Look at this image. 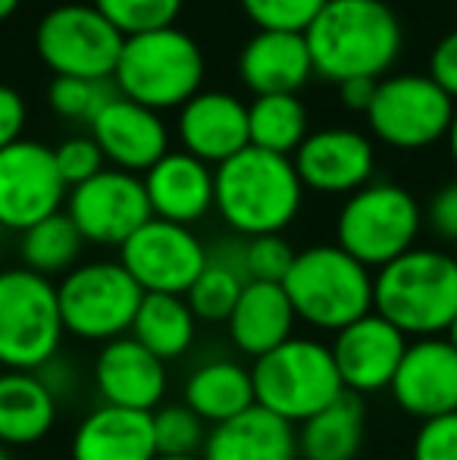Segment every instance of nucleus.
Segmentation results:
<instances>
[{"mask_svg": "<svg viewBox=\"0 0 457 460\" xmlns=\"http://www.w3.org/2000/svg\"><path fill=\"white\" fill-rule=\"evenodd\" d=\"M119 263L145 295H189L207 267V244L191 226L147 219L119 248Z\"/></svg>", "mask_w": 457, "mask_h": 460, "instance_id": "obj_12", "label": "nucleus"}, {"mask_svg": "<svg viewBox=\"0 0 457 460\" xmlns=\"http://www.w3.org/2000/svg\"><path fill=\"white\" fill-rule=\"evenodd\" d=\"M248 273H244V238L242 242H220L207 248V267L189 288L185 301L204 323H226L242 297Z\"/></svg>", "mask_w": 457, "mask_h": 460, "instance_id": "obj_30", "label": "nucleus"}, {"mask_svg": "<svg viewBox=\"0 0 457 460\" xmlns=\"http://www.w3.org/2000/svg\"><path fill=\"white\" fill-rule=\"evenodd\" d=\"M448 151H452V160H454V166H457V110H454L452 128H448Z\"/></svg>", "mask_w": 457, "mask_h": 460, "instance_id": "obj_44", "label": "nucleus"}, {"mask_svg": "<svg viewBox=\"0 0 457 460\" xmlns=\"http://www.w3.org/2000/svg\"><path fill=\"white\" fill-rule=\"evenodd\" d=\"M0 460H10V448L6 445H0Z\"/></svg>", "mask_w": 457, "mask_h": 460, "instance_id": "obj_48", "label": "nucleus"}, {"mask_svg": "<svg viewBox=\"0 0 457 460\" xmlns=\"http://www.w3.org/2000/svg\"><path fill=\"white\" fill-rule=\"evenodd\" d=\"M250 147L294 157L307 132V110L298 94H263L248 107Z\"/></svg>", "mask_w": 457, "mask_h": 460, "instance_id": "obj_31", "label": "nucleus"}, {"mask_svg": "<svg viewBox=\"0 0 457 460\" xmlns=\"http://www.w3.org/2000/svg\"><path fill=\"white\" fill-rule=\"evenodd\" d=\"M364 401L345 392L336 404L298 426V455L301 460H357L364 448Z\"/></svg>", "mask_w": 457, "mask_h": 460, "instance_id": "obj_28", "label": "nucleus"}, {"mask_svg": "<svg viewBox=\"0 0 457 460\" xmlns=\"http://www.w3.org/2000/svg\"><path fill=\"white\" fill-rule=\"evenodd\" d=\"M122 41V31L94 4H60L35 29V50L54 79H113Z\"/></svg>", "mask_w": 457, "mask_h": 460, "instance_id": "obj_10", "label": "nucleus"}, {"mask_svg": "<svg viewBox=\"0 0 457 460\" xmlns=\"http://www.w3.org/2000/svg\"><path fill=\"white\" fill-rule=\"evenodd\" d=\"M298 314L288 301L286 288L273 282H248L235 310L226 320L229 339L248 358H263L294 339Z\"/></svg>", "mask_w": 457, "mask_h": 460, "instance_id": "obj_24", "label": "nucleus"}, {"mask_svg": "<svg viewBox=\"0 0 457 460\" xmlns=\"http://www.w3.org/2000/svg\"><path fill=\"white\" fill-rule=\"evenodd\" d=\"M19 4H22V0H0V22H6V19L19 10Z\"/></svg>", "mask_w": 457, "mask_h": 460, "instance_id": "obj_45", "label": "nucleus"}, {"mask_svg": "<svg viewBox=\"0 0 457 460\" xmlns=\"http://www.w3.org/2000/svg\"><path fill=\"white\" fill-rule=\"evenodd\" d=\"M0 373H4V369H0Z\"/></svg>", "mask_w": 457, "mask_h": 460, "instance_id": "obj_49", "label": "nucleus"}, {"mask_svg": "<svg viewBox=\"0 0 457 460\" xmlns=\"http://www.w3.org/2000/svg\"><path fill=\"white\" fill-rule=\"evenodd\" d=\"M304 38L313 73L342 85L347 79H382L401 54L404 31L385 0H326Z\"/></svg>", "mask_w": 457, "mask_h": 460, "instance_id": "obj_1", "label": "nucleus"}, {"mask_svg": "<svg viewBox=\"0 0 457 460\" xmlns=\"http://www.w3.org/2000/svg\"><path fill=\"white\" fill-rule=\"evenodd\" d=\"M94 385L104 404L154 413L166 398L170 373L163 360L147 351L138 339L122 335L101 345L94 360Z\"/></svg>", "mask_w": 457, "mask_h": 460, "instance_id": "obj_18", "label": "nucleus"}, {"mask_svg": "<svg viewBox=\"0 0 457 460\" xmlns=\"http://www.w3.org/2000/svg\"><path fill=\"white\" fill-rule=\"evenodd\" d=\"M66 213L85 242L104 248H122L147 219H154L145 179L126 170H101L94 179L69 188Z\"/></svg>", "mask_w": 457, "mask_h": 460, "instance_id": "obj_14", "label": "nucleus"}, {"mask_svg": "<svg viewBox=\"0 0 457 460\" xmlns=\"http://www.w3.org/2000/svg\"><path fill=\"white\" fill-rule=\"evenodd\" d=\"M57 297L69 335L107 345L132 332L145 291L119 261H94L69 270L57 285Z\"/></svg>", "mask_w": 457, "mask_h": 460, "instance_id": "obj_9", "label": "nucleus"}, {"mask_svg": "<svg viewBox=\"0 0 457 460\" xmlns=\"http://www.w3.org/2000/svg\"><path fill=\"white\" fill-rule=\"evenodd\" d=\"M54 160H57V170H60L63 182H66L69 188L88 182V179H94L101 170H107L104 151H101L98 141H94L92 135H75V138H66L54 151Z\"/></svg>", "mask_w": 457, "mask_h": 460, "instance_id": "obj_38", "label": "nucleus"}, {"mask_svg": "<svg viewBox=\"0 0 457 460\" xmlns=\"http://www.w3.org/2000/svg\"><path fill=\"white\" fill-rule=\"evenodd\" d=\"M326 0H242V10L257 31H298L304 35Z\"/></svg>", "mask_w": 457, "mask_h": 460, "instance_id": "obj_36", "label": "nucleus"}, {"mask_svg": "<svg viewBox=\"0 0 457 460\" xmlns=\"http://www.w3.org/2000/svg\"><path fill=\"white\" fill-rule=\"evenodd\" d=\"M198 316L182 295H145L132 323V339H138L163 364L185 358L198 339Z\"/></svg>", "mask_w": 457, "mask_h": 460, "instance_id": "obj_29", "label": "nucleus"}, {"mask_svg": "<svg viewBox=\"0 0 457 460\" xmlns=\"http://www.w3.org/2000/svg\"><path fill=\"white\" fill-rule=\"evenodd\" d=\"M179 141L182 151L204 164H226L244 147L248 135V103L226 92H201L179 110Z\"/></svg>", "mask_w": 457, "mask_h": 460, "instance_id": "obj_20", "label": "nucleus"}, {"mask_svg": "<svg viewBox=\"0 0 457 460\" xmlns=\"http://www.w3.org/2000/svg\"><path fill=\"white\" fill-rule=\"evenodd\" d=\"M145 191L157 219L191 226L216 207V170L189 151H170L145 172Z\"/></svg>", "mask_w": 457, "mask_h": 460, "instance_id": "obj_21", "label": "nucleus"}, {"mask_svg": "<svg viewBox=\"0 0 457 460\" xmlns=\"http://www.w3.org/2000/svg\"><path fill=\"white\" fill-rule=\"evenodd\" d=\"M373 279L376 273L338 244H313L298 251L282 288L298 314V323L320 332H342L360 316L373 314Z\"/></svg>", "mask_w": 457, "mask_h": 460, "instance_id": "obj_5", "label": "nucleus"}, {"mask_svg": "<svg viewBox=\"0 0 457 460\" xmlns=\"http://www.w3.org/2000/svg\"><path fill=\"white\" fill-rule=\"evenodd\" d=\"M116 94L119 92L113 79H69V75H57L48 92L54 113H60L63 119H82L88 126Z\"/></svg>", "mask_w": 457, "mask_h": 460, "instance_id": "obj_34", "label": "nucleus"}, {"mask_svg": "<svg viewBox=\"0 0 457 460\" xmlns=\"http://www.w3.org/2000/svg\"><path fill=\"white\" fill-rule=\"evenodd\" d=\"M423 219L429 229L442 238V242H457V182L442 185L439 191L429 198Z\"/></svg>", "mask_w": 457, "mask_h": 460, "instance_id": "obj_40", "label": "nucleus"}, {"mask_svg": "<svg viewBox=\"0 0 457 460\" xmlns=\"http://www.w3.org/2000/svg\"><path fill=\"white\" fill-rule=\"evenodd\" d=\"M92 138L113 164V170L147 172L170 154V132L157 110L141 107L116 94L92 122Z\"/></svg>", "mask_w": 457, "mask_h": 460, "instance_id": "obj_19", "label": "nucleus"}, {"mask_svg": "<svg viewBox=\"0 0 457 460\" xmlns=\"http://www.w3.org/2000/svg\"><path fill=\"white\" fill-rule=\"evenodd\" d=\"M373 310L410 341L439 339L457 320V257L410 248L373 279Z\"/></svg>", "mask_w": 457, "mask_h": 460, "instance_id": "obj_3", "label": "nucleus"}, {"mask_svg": "<svg viewBox=\"0 0 457 460\" xmlns=\"http://www.w3.org/2000/svg\"><path fill=\"white\" fill-rule=\"evenodd\" d=\"M69 185L57 170L54 151L41 141H16L0 151V226L22 235L63 210Z\"/></svg>", "mask_w": 457, "mask_h": 460, "instance_id": "obj_13", "label": "nucleus"}, {"mask_svg": "<svg viewBox=\"0 0 457 460\" xmlns=\"http://www.w3.org/2000/svg\"><path fill=\"white\" fill-rule=\"evenodd\" d=\"M389 392L420 423L457 413V351L452 341L445 335L410 341Z\"/></svg>", "mask_w": 457, "mask_h": 460, "instance_id": "obj_16", "label": "nucleus"}, {"mask_svg": "<svg viewBox=\"0 0 457 460\" xmlns=\"http://www.w3.org/2000/svg\"><path fill=\"white\" fill-rule=\"evenodd\" d=\"M298 251L282 235H257L244 238V273L248 282H273L282 285L292 273Z\"/></svg>", "mask_w": 457, "mask_h": 460, "instance_id": "obj_37", "label": "nucleus"}, {"mask_svg": "<svg viewBox=\"0 0 457 460\" xmlns=\"http://www.w3.org/2000/svg\"><path fill=\"white\" fill-rule=\"evenodd\" d=\"M204 54L189 31L166 25L122 41L113 85L128 101L151 110H182L201 94Z\"/></svg>", "mask_w": 457, "mask_h": 460, "instance_id": "obj_4", "label": "nucleus"}, {"mask_svg": "<svg viewBox=\"0 0 457 460\" xmlns=\"http://www.w3.org/2000/svg\"><path fill=\"white\" fill-rule=\"evenodd\" d=\"M410 460H457V413L420 423Z\"/></svg>", "mask_w": 457, "mask_h": 460, "instance_id": "obj_39", "label": "nucleus"}, {"mask_svg": "<svg viewBox=\"0 0 457 460\" xmlns=\"http://www.w3.org/2000/svg\"><path fill=\"white\" fill-rule=\"evenodd\" d=\"M238 75L257 97L298 94L313 75L307 38L298 31H257L238 54Z\"/></svg>", "mask_w": 457, "mask_h": 460, "instance_id": "obj_22", "label": "nucleus"}, {"mask_svg": "<svg viewBox=\"0 0 457 460\" xmlns=\"http://www.w3.org/2000/svg\"><path fill=\"white\" fill-rule=\"evenodd\" d=\"M73 460H154L157 442H154L151 413L126 411V407L101 404L85 413L73 432L69 445Z\"/></svg>", "mask_w": 457, "mask_h": 460, "instance_id": "obj_23", "label": "nucleus"}, {"mask_svg": "<svg viewBox=\"0 0 457 460\" xmlns=\"http://www.w3.org/2000/svg\"><path fill=\"white\" fill-rule=\"evenodd\" d=\"M25 119H29V110H25L22 94L10 85H0V151L22 141Z\"/></svg>", "mask_w": 457, "mask_h": 460, "instance_id": "obj_41", "label": "nucleus"}, {"mask_svg": "<svg viewBox=\"0 0 457 460\" xmlns=\"http://www.w3.org/2000/svg\"><path fill=\"white\" fill-rule=\"evenodd\" d=\"M429 79L457 101V31L445 35L429 57Z\"/></svg>", "mask_w": 457, "mask_h": 460, "instance_id": "obj_42", "label": "nucleus"}, {"mask_svg": "<svg viewBox=\"0 0 457 460\" xmlns=\"http://www.w3.org/2000/svg\"><path fill=\"white\" fill-rule=\"evenodd\" d=\"M423 229V210L401 185L370 182L347 194L336 219V244L366 270H382L410 248Z\"/></svg>", "mask_w": 457, "mask_h": 460, "instance_id": "obj_8", "label": "nucleus"}, {"mask_svg": "<svg viewBox=\"0 0 457 460\" xmlns=\"http://www.w3.org/2000/svg\"><path fill=\"white\" fill-rule=\"evenodd\" d=\"M82 244H85L82 232L75 229L69 213L60 210L19 235V254H22L25 270L50 279V276H66L69 270L79 267Z\"/></svg>", "mask_w": 457, "mask_h": 460, "instance_id": "obj_32", "label": "nucleus"}, {"mask_svg": "<svg viewBox=\"0 0 457 460\" xmlns=\"http://www.w3.org/2000/svg\"><path fill=\"white\" fill-rule=\"evenodd\" d=\"M257 407L292 426L307 423L345 394L332 348L307 335H294L250 367Z\"/></svg>", "mask_w": 457, "mask_h": 460, "instance_id": "obj_6", "label": "nucleus"}, {"mask_svg": "<svg viewBox=\"0 0 457 460\" xmlns=\"http://www.w3.org/2000/svg\"><path fill=\"white\" fill-rule=\"evenodd\" d=\"M304 188L320 194H354L370 185L376 170V151L366 135L354 128L311 132L292 157Z\"/></svg>", "mask_w": 457, "mask_h": 460, "instance_id": "obj_17", "label": "nucleus"}, {"mask_svg": "<svg viewBox=\"0 0 457 460\" xmlns=\"http://www.w3.org/2000/svg\"><path fill=\"white\" fill-rule=\"evenodd\" d=\"M408 345V335L398 326H391L385 316H379L376 310L345 326L342 332H336L330 348L345 392L364 398V394L391 388Z\"/></svg>", "mask_w": 457, "mask_h": 460, "instance_id": "obj_15", "label": "nucleus"}, {"mask_svg": "<svg viewBox=\"0 0 457 460\" xmlns=\"http://www.w3.org/2000/svg\"><path fill=\"white\" fill-rule=\"evenodd\" d=\"M154 460H204V455H198V457H163V455H157Z\"/></svg>", "mask_w": 457, "mask_h": 460, "instance_id": "obj_47", "label": "nucleus"}, {"mask_svg": "<svg viewBox=\"0 0 457 460\" xmlns=\"http://www.w3.org/2000/svg\"><path fill=\"white\" fill-rule=\"evenodd\" d=\"M379 79H347L338 85V94H342V103L347 110H357V113H366L373 103V94H376Z\"/></svg>", "mask_w": 457, "mask_h": 460, "instance_id": "obj_43", "label": "nucleus"}, {"mask_svg": "<svg viewBox=\"0 0 457 460\" xmlns=\"http://www.w3.org/2000/svg\"><path fill=\"white\" fill-rule=\"evenodd\" d=\"M457 101L429 75H389L379 79L366 110L373 135L395 151H423L448 138Z\"/></svg>", "mask_w": 457, "mask_h": 460, "instance_id": "obj_11", "label": "nucleus"}, {"mask_svg": "<svg viewBox=\"0 0 457 460\" xmlns=\"http://www.w3.org/2000/svg\"><path fill=\"white\" fill-rule=\"evenodd\" d=\"M304 191L292 157L244 147L216 166V210L235 235H282L301 213Z\"/></svg>", "mask_w": 457, "mask_h": 460, "instance_id": "obj_2", "label": "nucleus"}, {"mask_svg": "<svg viewBox=\"0 0 457 460\" xmlns=\"http://www.w3.org/2000/svg\"><path fill=\"white\" fill-rule=\"evenodd\" d=\"M57 423V392L41 373H0V445H35Z\"/></svg>", "mask_w": 457, "mask_h": 460, "instance_id": "obj_26", "label": "nucleus"}, {"mask_svg": "<svg viewBox=\"0 0 457 460\" xmlns=\"http://www.w3.org/2000/svg\"><path fill=\"white\" fill-rule=\"evenodd\" d=\"M204 460H301L298 429L263 407L210 429Z\"/></svg>", "mask_w": 457, "mask_h": 460, "instance_id": "obj_25", "label": "nucleus"}, {"mask_svg": "<svg viewBox=\"0 0 457 460\" xmlns=\"http://www.w3.org/2000/svg\"><path fill=\"white\" fill-rule=\"evenodd\" d=\"M154 442L157 455L163 457H198L204 455V445L210 438V426L191 411L185 401L179 404H160L151 413Z\"/></svg>", "mask_w": 457, "mask_h": 460, "instance_id": "obj_33", "label": "nucleus"}, {"mask_svg": "<svg viewBox=\"0 0 457 460\" xmlns=\"http://www.w3.org/2000/svg\"><path fill=\"white\" fill-rule=\"evenodd\" d=\"M66 335L50 279L25 267L0 270V369L41 373Z\"/></svg>", "mask_w": 457, "mask_h": 460, "instance_id": "obj_7", "label": "nucleus"}, {"mask_svg": "<svg viewBox=\"0 0 457 460\" xmlns=\"http://www.w3.org/2000/svg\"><path fill=\"white\" fill-rule=\"evenodd\" d=\"M182 401L214 429L257 407L250 369L238 360H207L185 379Z\"/></svg>", "mask_w": 457, "mask_h": 460, "instance_id": "obj_27", "label": "nucleus"}, {"mask_svg": "<svg viewBox=\"0 0 457 460\" xmlns=\"http://www.w3.org/2000/svg\"><path fill=\"white\" fill-rule=\"evenodd\" d=\"M92 4L122 31V38L176 25L182 10V0H92Z\"/></svg>", "mask_w": 457, "mask_h": 460, "instance_id": "obj_35", "label": "nucleus"}, {"mask_svg": "<svg viewBox=\"0 0 457 460\" xmlns=\"http://www.w3.org/2000/svg\"><path fill=\"white\" fill-rule=\"evenodd\" d=\"M445 339L452 341V345H454V351H457V320L452 323V329H448V332H445Z\"/></svg>", "mask_w": 457, "mask_h": 460, "instance_id": "obj_46", "label": "nucleus"}]
</instances>
